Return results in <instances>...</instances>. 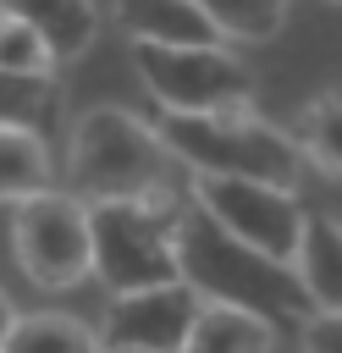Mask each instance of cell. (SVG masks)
Segmentation results:
<instances>
[{
  "label": "cell",
  "mask_w": 342,
  "mask_h": 353,
  "mask_svg": "<svg viewBox=\"0 0 342 353\" xmlns=\"http://www.w3.org/2000/svg\"><path fill=\"white\" fill-rule=\"evenodd\" d=\"M177 259H182V281L204 303L254 309L270 325H298L314 309L303 281H298V270L287 259H270V254L248 248L215 215H204L193 199L177 210Z\"/></svg>",
  "instance_id": "1"
},
{
  "label": "cell",
  "mask_w": 342,
  "mask_h": 353,
  "mask_svg": "<svg viewBox=\"0 0 342 353\" xmlns=\"http://www.w3.org/2000/svg\"><path fill=\"white\" fill-rule=\"evenodd\" d=\"M171 165L177 160L160 143V132L121 105H94L66 132V182L88 204L171 199Z\"/></svg>",
  "instance_id": "2"
},
{
  "label": "cell",
  "mask_w": 342,
  "mask_h": 353,
  "mask_svg": "<svg viewBox=\"0 0 342 353\" xmlns=\"http://www.w3.org/2000/svg\"><path fill=\"white\" fill-rule=\"evenodd\" d=\"M154 132L171 149V160L188 165L193 176H259L292 188L303 171V149L292 143V132L254 110H210V116L160 110Z\"/></svg>",
  "instance_id": "3"
},
{
  "label": "cell",
  "mask_w": 342,
  "mask_h": 353,
  "mask_svg": "<svg viewBox=\"0 0 342 353\" xmlns=\"http://www.w3.org/2000/svg\"><path fill=\"white\" fill-rule=\"evenodd\" d=\"M88 226H94V281H105L110 298L182 281L171 199H105L88 204Z\"/></svg>",
  "instance_id": "4"
},
{
  "label": "cell",
  "mask_w": 342,
  "mask_h": 353,
  "mask_svg": "<svg viewBox=\"0 0 342 353\" xmlns=\"http://www.w3.org/2000/svg\"><path fill=\"white\" fill-rule=\"evenodd\" d=\"M132 72L160 110L210 116L254 110V72L237 50L221 44H132Z\"/></svg>",
  "instance_id": "5"
},
{
  "label": "cell",
  "mask_w": 342,
  "mask_h": 353,
  "mask_svg": "<svg viewBox=\"0 0 342 353\" xmlns=\"http://www.w3.org/2000/svg\"><path fill=\"white\" fill-rule=\"evenodd\" d=\"M11 254L17 270L39 292H72L94 276V226H88V199L72 188H44L22 204H11Z\"/></svg>",
  "instance_id": "6"
},
{
  "label": "cell",
  "mask_w": 342,
  "mask_h": 353,
  "mask_svg": "<svg viewBox=\"0 0 342 353\" xmlns=\"http://www.w3.org/2000/svg\"><path fill=\"white\" fill-rule=\"evenodd\" d=\"M193 204L204 215H215L248 248H259L270 259H287V265H292L298 237H303V221H309L298 188L259 182V176H193Z\"/></svg>",
  "instance_id": "7"
},
{
  "label": "cell",
  "mask_w": 342,
  "mask_h": 353,
  "mask_svg": "<svg viewBox=\"0 0 342 353\" xmlns=\"http://www.w3.org/2000/svg\"><path fill=\"white\" fill-rule=\"evenodd\" d=\"M204 298L188 281H160V287H138V292H116L105 309V347H143V353H182L193 320H199Z\"/></svg>",
  "instance_id": "8"
},
{
  "label": "cell",
  "mask_w": 342,
  "mask_h": 353,
  "mask_svg": "<svg viewBox=\"0 0 342 353\" xmlns=\"http://www.w3.org/2000/svg\"><path fill=\"white\" fill-rule=\"evenodd\" d=\"M110 17L132 44H221L199 0H110Z\"/></svg>",
  "instance_id": "9"
},
{
  "label": "cell",
  "mask_w": 342,
  "mask_h": 353,
  "mask_svg": "<svg viewBox=\"0 0 342 353\" xmlns=\"http://www.w3.org/2000/svg\"><path fill=\"white\" fill-rule=\"evenodd\" d=\"M11 17H22L44 44L50 55L66 66L77 55H88V44L99 39V6L94 0H0Z\"/></svg>",
  "instance_id": "10"
},
{
  "label": "cell",
  "mask_w": 342,
  "mask_h": 353,
  "mask_svg": "<svg viewBox=\"0 0 342 353\" xmlns=\"http://www.w3.org/2000/svg\"><path fill=\"white\" fill-rule=\"evenodd\" d=\"M292 270H298L314 309H342V221L336 215H309L303 221Z\"/></svg>",
  "instance_id": "11"
},
{
  "label": "cell",
  "mask_w": 342,
  "mask_h": 353,
  "mask_svg": "<svg viewBox=\"0 0 342 353\" xmlns=\"http://www.w3.org/2000/svg\"><path fill=\"white\" fill-rule=\"evenodd\" d=\"M182 353H276V325L254 309L232 303H204Z\"/></svg>",
  "instance_id": "12"
},
{
  "label": "cell",
  "mask_w": 342,
  "mask_h": 353,
  "mask_svg": "<svg viewBox=\"0 0 342 353\" xmlns=\"http://www.w3.org/2000/svg\"><path fill=\"white\" fill-rule=\"evenodd\" d=\"M44 188H55V160H50L44 132L0 127V204H22Z\"/></svg>",
  "instance_id": "13"
},
{
  "label": "cell",
  "mask_w": 342,
  "mask_h": 353,
  "mask_svg": "<svg viewBox=\"0 0 342 353\" xmlns=\"http://www.w3.org/2000/svg\"><path fill=\"white\" fill-rule=\"evenodd\" d=\"M292 143L303 149V165L342 176V94H320L292 116Z\"/></svg>",
  "instance_id": "14"
},
{
  "label": "cell",
  "mask_w": 342,
  "mask_h": 353,
  "mask_svg": "<svg viewBox=\"0 0 342 353\" xmlns=\"http://www.w3.org/2000/svg\"><path fill=\"white\" fill-rule=\"evenodd\" d=\"M6 353H105V336L72 314H22Z\"/></svg>",
  "instance_id": "15"
},
{
  "label": "cell",
  "mask_w": 342,
  "mask_h": 353,
  "mask_svg": "<svg viewBox=\"0 0 342 353\" xmlns=\"http://www.w3.org/2000/svg\"><path fill=\"white\" fill-rule=\"evenodd\" d=\"M226 44H265L281 33L292 0H199Z\"/></svg>",
  "instance_id": "16"
},
{
  "label": "cell",
  "mask_w": 342,
  "mask_h": 353,
  "mask_svg": "<svg viewBox=\"0 0 342 353\" xmlns=\"http://www.w3.org/2000/svg\"><path fill=\"white\" fill-rule=\"evenodd\" d=\"M55 116V77H28L0 66V127H33L44 132Z\"/></svg>",
  "instance_id": "17"
},
{
  "label": "cell",
  "mask_w": 342,
  "mask_h": 353,
  "mask_svg": "<svg viewBox=\"0 0 342 353\" xmlns=\"http://www.w3.org/2000/svg\"><path fill=\"white\" fill-rule=\"evenodd\" d=\"M0 66L6 72H28V77H55V55H50V44L22 22V17H11V11H0Z\"/></svg>",
  "instance_id": "18"
},
{
  "label": "cell",
  "mask_w": 342,
  "mask_h": 353,
  "mask_svg": "<svg viewBox=\"0 0 342 353\" xmlns=\"http://www.w3.org/2000/svg\"><path fill=\"white\" fill-rule=\"evenodd\" d=\"M298 347L303 353H342V309H309L298 320Z\"/></svg>",
  "instance_id": "19"
},
{
  "label": "cell",
  "mask_w": 342,
  "mask_h": 353,
  "mask_svg": "<svg viewBox=\"0 0 342 353\" xmlns=\"http://www.w3.org/2000/svg\"><path fill=\"white\" fill-rule=\"evenodd\" d=\"M17 320H22V309H17V303H11V292L0 287V353H6V342H11V325H17Z\"/></svg>",
  "instance_id": "20"
},
{
  "label": "cell",
  "mask_w": 342,
  "mask_h": 353,
  "mask_svg": "<svg viewBox=\"0 0 342 353\" xmlns=\"http://www.w3.org/2000/svg\"><path fill=\"white\" fill-rule=\"evenodd\" d=\"M105 353H143V347H105Z\"/></svg>",
  "instance_id": "21"
},
{
  "label": "cell",
  "mask_w": 342,
  "mask_h": 353,
  "mask_svg": "<svg viewBox=\"0 0 342 353\" xmlns=\"http://www.w3.org/2000/svg\"><path fill=\"white\" fill-rule=\"evenodd\" d=\"M0 11H6V6H0Z\"/></svg>",
  "instance_id": "22"
}]
</instances>
